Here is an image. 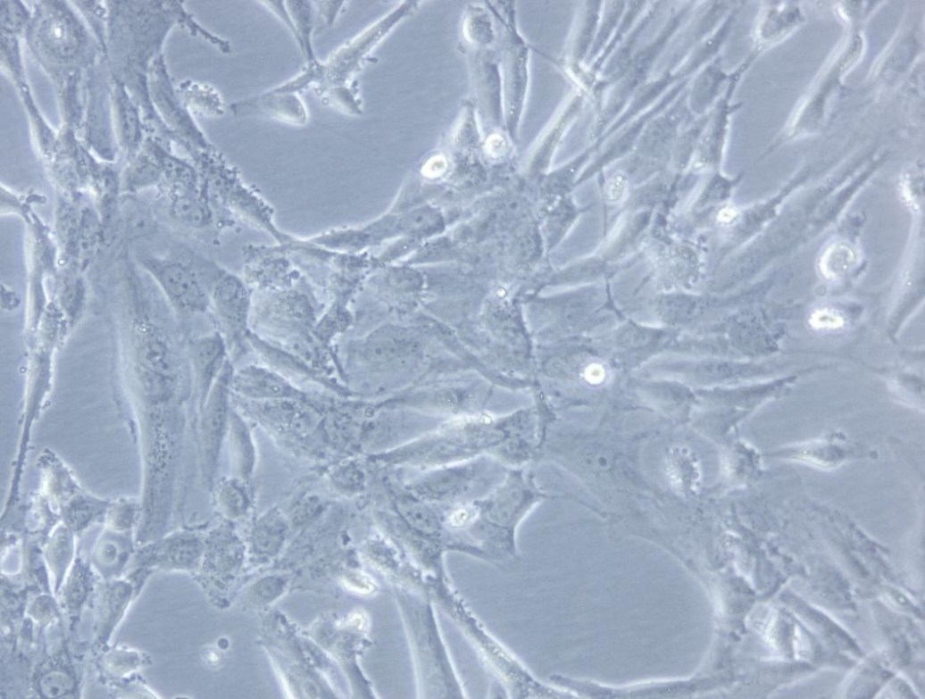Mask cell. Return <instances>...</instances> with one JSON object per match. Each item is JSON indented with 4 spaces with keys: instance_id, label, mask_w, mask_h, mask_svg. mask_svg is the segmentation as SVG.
I'll return each mask as SVG.
<instances>
[{
    "instance_id": "cell-1",
    "label": "cell",
    "mask_w": 925,
    "mask_h": 699,
    "mask_svg": "<svg viewBox=\"0 0 925 699\" xmlns=\"http://www.w3.org/2000/svg\"><path fill=\"white\" fill-rule=\"evenodd\" d=\"M211 305L229 354L238 357L246 349L250 334L252 299L248 288L238 277L222 270L212 286Z\"/></svg>"
},
{
    "instance_id": "cell-2",
    "label": "cell",
    "mask_w": 925,
    "mask_h": 699,
    "mask_svg": "<svg viewBox=\"0 0 925 699\" xmlns=\"http://www.w3.org/2000/svg\"><path fill=\"white\" fill-rule=\"evenodd\" d=\"M145 269L155 279L174 306L188 314L204 313L211 305V288L188 265L150 259Z\"/></svg>"
},
{
    "instance_id": "cell-3",
    "label": "cell",
    "mask_w": 925,
    "mask_h": 699,
    "mask_svg": "<svg viewBox=\"0 0 925 699\" xmlns=\"http://www.w3.org/2000/svg\"><path fill=\"white\" fill-rule=\"evenodd\" d=\"M235 370L229 361L214 384L205 404L202 422L203 461L207 480H213L218 468L221 445L228 435L231 381Z\"/></svg>"
},
{
    "instance_id": "cell-4",
    "label": "cell",
    "mask_w": 925,
    "mask_h": 699,
    "mask_svg": "<svg viewBox=\"0 0 925 699\" xmlns=\"http://www.w3.org/2000/svg\"><path fill=\"white\" fill-rule=\"evenodd\" d=\"M231 390L257 403L301 402L305 395L279 371L264 366L248 365L235 371Z\"/></svg>"
},
{
    "instance_id": "cell-5",
    "label": "cell",
    "mask_w": 925,
    "mask_h": 699,
    "mask_svg": "<svg viewBox=\"0 0 925 699\" xmlns=\"http://www.w3.org/2000/svg\"><path fill=\"white\" fill-rule=\"evenodd\" d=\"M412 341L399 329L385 327L375 330L365 339L352 344L348 354L351 362L371 370L388 368L409 354Z\"/></svg>"
},
{
    "instance_id": "cell-6",
    "label": "cell",
    "mask_w": 925,
    "mask_h": 699,
    "mask_svg": "<svg viewBox=\"0 0 925 699\" xmlns=\"http://www.w3.org/2000/svg\"><path fill=\"white\" fill-rule=\"evenodd\" d=\"M259 316L281 330H308L313 327L316 313L310 298L295 290L275 293L263 301Z\"/></svg>"
},
{
    "instance_id": "cell-7",
    "label": "cell",
    "mask_w": 925,
    "mask_h": 699,
    "mask_svg": "<svg viewBox=\"0 0 925 699\" xmlns=\"http://www.w3.org/2000/svg\"><path fill=\"white\" fill-rule=\"evenodd\" d=\"M192 356L203 399L206 401L229 361L226 342L217 332L202 337L194 344Z\"/></svg>"
},
{
    "instance_id": "cell-8",
    "label": "cell",
    "mask_w": 925,
    "mask_h": 699,
    "mask_svg": "<svg viewBox=\"0 0 925 699\" xmlns=\"http://www.w3.org/2000/svg\"><path fill=\"white\" fill-rule=\"evenodd\" d=\"M228 436L233 476L250 483L255 471L256 446L250 427L234 409L230 411Z\"/></svg>"
},
{
    "instance_id": "cell-9",
    "label": "cell",
    "mask_w": 925,
    "mask_h": 699,
    "mask_svg": "<svg viewBox=\"0 0 925 699\" xmlns=\"http://www.w3.org/2000/svg\"><path fill=\"white\" fill-rule=\"evenodd\" d=\"M859 255L851 245L835 243L826 249L820 261L821 274L837 280L849 274L857 265Z\"/></svg>"
},
{
    "instance_id": "cell-10",
    "label": "cell",
    "mask_w": 925,
    "mask_h": 699,
    "mask_svg": "<svg viewBox=\"0 0 925 699\" xmlns=\"http://www.w3.org/2000/svg\"><path fill=\"white\" fill-rule=\"evenodd\" d=\"M171 212L179 221L191 228L202 229L213 222L211 209L190 196L177 198L172 204Z\"/></svg>"
},
{
    "instance_id": "cell-11",
    "label": "cell",
    "mask_w": 925,
    "mask_h": 699,
    "mask_svg": "<svg viewBox=\"0 0 925 699\" xmlns=\"http://www.w3.org/2000/svg\"><path fill=\"white\" fill-rule=\"evenodd\" d=\"M248 482L236 477L224 478L219 487V498L224 512L238 516L244 513L248 506Z\"/></svg>"
},
{
    "instance_id": "cell-12",
    "label": "cell",
    "mask_w": 925,
    "mask_h": 699,
    "mask_svg": "<svg viewBox=\"0 0 925 699\" xmlns=\"http://www.w3.org/2000/svg\"><path fill=\"white\" fill-rule=\"evenodd\" d=\"M140 359L148 368L161 372L170 371L172 360L167 347L158 340H148L140 349Z\"/></svg>"
},
{
    "instance_id": "cell-13",
    "label": "cell",
    "mask_w": 925,
    "mask_h": 699,
    "mask_svg": "<svg viewBox=\"0 0 925 699\" xmlns=\"http://www.w3.org/2000/svg\"><path fill=\"white\" fill-rule=\"evenodd\" d=\"M329 480L336 490L348 493L361 487L363 476L354 462L346 461L334 470Z\"/></svg>"
},
{
    "instance_id": "cell-14",
    "label": "cell",
    "mask_w": 925,
    "mask_h": 699,
    "mask_svg": "<svg viewBox=\"0 0 925 699\" xmlns=\"http://www.w3.org/2000/svg\"><path fill=\"white\" fill-rule=\"evenodd\" d=\"M809 323L816 330H837L844 327L845 320L838 311L821 308L814 311Z\"/></svg>"
},
{
    "instance_id": "cell-15",
    "label": "cell",
    "mask_w": 925,
    "mask_h": 699,
    "mask_svg": "<svg viewBox=\"0 0 925 699\" xmlns=\"http://www.w3.org/2000/svg\"><path fill=\"white\" fill-rule=\"evenodd\" d=\"M827 452H829V450L827 448L824 449L822 445H809L800 451L796 458L808 463L821 466L822 469H830L838 462L830 458Z\"/></svg>"
},
{
    "instance_id": "cell-16",
    "label": "cell",
    "mask_w": 925,
    "mask_h": 699,
    "mask_svg": "<svg viewBox=\"0 0 925 699\" xmlns=\"http://www.w3.org/2000/svg\"><path fill=\"white\" fill-rule=\"evenodd\" d=\"M158 171L156 169L149 165H142L134 170L131 175V184L133 186H144L150 182L155 181L158 178Z\"/></svg>"
},
{
    "instance_id": "cell-17",
    "label": "cell",
    "mask_w": 925,
    "mask_h": 699,
    "mask_svg": "<svg viewBox=\"0 0 925 699\" xmlns=\"http://www.w3.org/2000/svg\"><path fill=\"white\" fill-rule=\"evenodd\" d=\"M52 25L53 26L50 28V33L53 40L58 41V43L68 42V38L70 37L71 32L68 27L65 26L66 24H64L62 21H54Z\"/></svg>"
},
{
    "instance_id": "cell-18",
    "label": "cell",
    "mask_w": 925,
    "mask_h": 699,
    "mask_svg": "<svg viewBox=\"0 0 925 699\" xmlns=\"http://www.w3.org/2000/svg\"><path fill=\"white\" fill-rule=\"evenodd\" d=\"M624 182L619 179H615L613 183L607 189V196L610 200L620 199L624 193Z\"/></svg>"
},
{
    "instance_id": "cell-19",
    "label": "cell",
    "mask_w": 925,
    "mask_h": 699,
    "mask_svg": "<svg viewBox=\"0 0 925 699\" xmlns=\"http://www.w3.org/2000/svg\"><path fill=\"white\" fill-rule=\"evenodd\" d=\"M471 517V511L470 512V510L461 509V510H458V511L454 512L451 515L450 520H451L452 525H454V526H461L462 524H465L470 520Z\"/></svg>"
}]
</instances>
